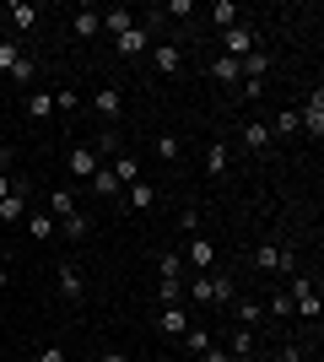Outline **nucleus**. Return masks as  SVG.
Returning <instances> with one entry per match:
<instances>
[{
	"mask_svg": "<svg viewBox=\"0 0 324 362\" xmlns=\"http://www.w3.org/2000/svg\"><path fill=\"white\" fill-rule=\"evenodd\" d=\"M189 292H195V303H211V276H195V281H189Z\"/></svg>",
	"mask_w": 324,
	"mask_h": 362,
	"instance_id": "obj_40",
	"label": "nucleus"
},
{
	"mask_svg": "<svg viewBox=\"0 0 324 362\" xmlns=\"http://www.w3.org/2000/svg\"><path fill=\"white\" fill-rule=\"evenodd\" d=\"M270 314L287 319V314H292V298H287V292H270Z\"/></svg>",
	"mask_w": 324,
	"mask_h": 362,
	"instance_id": "obj_38",
	"label": "nucleus"
},
{
	"mask_svg": "<svg viewBox=\"0 0 324 362\" xmlns=\"http://www.w3.org/2000/svg\"><path fill=\"white\" fill-rule=\"evenodd\" d=\"M114 151H119V130H103L97 136V157H114Z\"/></svg>",
	"mask_w": 324,
	"mask_h": 362,
	"instance_id": "obj_37",
	"label": "nucleus"
},
{
	"mask_svg": "<svg viewBox=\"0 0 324 362\" xmlns=\"http://www.w3.org/2000/svg\"><path fill=\"white\" fill-rule=\"evenodd\" d=\"M16 65H22V49H16V44H11V38H0V71L11 76V71H16Z\"/></svg>",
	"mask_w": 324,
	"mask_h": 362,
	"instance_id": "obj_30",
	"label": "nucleus"
},
{
	"mask_svg": "<svg viewBox=\"0 0 324 362\" xmlns=\"http://www.w3.org/2000/svg\"><path fill=\"white\" fill-rule=\"evenodd\" d=\"M71 33H76L81 44H92L97 33H103V11H92V6H81V11H71Z\"/></svg>",
	"mask_w": 324,
	"mask_h": 362,
	"instance_id": "obj_7",
	"label": "nucleus"
},
{
	"mask_svg": "<svg viewBox=\"0 0 324 362\" xmlns=\"http://www.w3.org/2000/svg\"><path fill=\"white\" fill-rule=\"evenodd\" d=\"M157 276H162V281H179V276H184V259L173 255V249H168V255H157Z\"/></svg>",
	"mask_w": 324,
	"mask_h": 362,
	"instance_id": "obj_25",
	"label": "nucleus"
},
{
	"mask_svg": "<svg viewBox=\"0 0 324 362\" xmlns=\"http://www.w3.org/2000/svg\"><path fill=\"white\" fill-rule=\"evenodd\" d=\"M49 216H54V222L76 216V195H71V189H49Z\"/></svg>",
	"mask_w": 324,
	"mask_h": 362,
	"instance_id": "obj_18",
	"label": "nucleus"
},
{
	"mask_svg": "<svg viewBox=\"0 0 324 362\" xmlns=\"http://www.w3.org/2000/svg\"><path fill=\"white\" fill-rule=\"evenodd\" d=\"M244 146L265 151V146H270V124H265V119H248V124H244Z\"/></svg>",
	"mask_w": 324,
	"mask_h": 362,
	"instance_id": "obj_21",
	"label": "nucleus"
},
{
	"mask_svg": "<svg viewBox=\"0 0 324 362\" xmlns=\"http://www.w3.org/2000/svg\"><path fill=\"white\" fill-rule=\"evenodd\" d=\"M87 184H92V189H97V195H103V200L124 195V189H119V179H114V173H108V168H97V173H92V179H87Z\"/></svg>",
	"mask_w": 324,
	"mask_h": 362,
	"instance_id": "obj_22",
	"label": "nucleus"
},
{
	"mask_svg": "<svg viewBox=\"0 0 324 362\" xmlns=\"http://www.w3.org/2000/svg\"><path fill=\"white\" fill-rule=\"evenodd\" d=\"M54 276H60V298H65V303H81V298H87V281H81L76 265H60Z\"/></svg>",
	"mask_w": 324,
	"mask_h": 362,
	"instance_id": "obj_9",
	"label": "nucleus"
},
{
	"mask_svg": "<svg viewBox=\"0 0 324 362\" xmlns=\"http://www.w3.org/2000/svg\"><path fill=\"white\" fill-rule=\"evenodd\" d=\"M157 330H162V335H184V330H189V319H184V308H179V303H168V308H162V314H157Z\"/></svg>",
	"mask_w": 324,
	"mask_h": 362,
	"instance_id": "obj_14",
	"label": "nucleus"
},
{
	"mask_svg": "<svg viewBox=\"0 0 324 362\" xmlns=\"http://www.w3.org/2000/svg\"><path fill=\"white\" fill-rule=\"evenodd\" d=\"M232 314H238V325H244V330H254V319H260V303H232Z\"/></svg>",
	"mask_w": 324,
	"mask_h": 362,
	"instance_id": "obj_31",
	"label": "nucleus"
},
{
	"mask_svg": "<svg viewBox=\"0 0 324 362\" xmlns=\"http://www.w3.org/2000/svg\"><path fill=\"white\" fill-rule=\"evenodd\" d=\"M22 227H28V238H38V243L60 233V227H54V216H49V211H28V222H22Z\"/></svg>",
	"mask_w": 324,
	"mask_h": 362,
	"instance_id": "obj_17",
	"label": "nucleus"
},
{
	"mask_svg": "<svg viewBox=\"0 0 324 362\" xmlns=\"http://www.w3.org/2000/svg\"><path fill=\"white\" fill-rule=\"evenodd\" d=\"M292 130H297V114H292V108H287V114H276V136H292Z\"/></svg>",
	"mask_w": 324,
	"mask_h": 362,
	"instance_id": "obj_41",
	"label": "nucleus"
},
{
	"mask_svg": "<svg viewBox=\"0 0 324 362\" xmlns=\"http://www.w3.org/2000/svg\"><path fill=\"white\" fill-rule=\"evenodd\" d=\"M292 314H303V319H319V281H308V276H292Z\"/></svg>",
	"mask_w": 324,
	"mask_h": 362,
	"instance_id": "obj_1",
	"label": "nucleus"
},
{
	"mask_svg": "<svg viewBox=\"0 0 324 362\" xmlns=\"http://www.w3.org/2000/svg\"><path fill=\"white\" fill-rule=\"evenodd\" d=\"M22 114H28V119H49V114H54V92H28V98H22Z\"/></svg>",
	"mask_w": 324,
	"mask_h": 362,
	"instance_id": "obj_13",
	"label": "nucleus"
},
{
	"mask_svg": "<svg viewBox=\"0 0 324 362\" xmlns=\"http://www.w3.org/2000/svg\"><path fill=\"white\" fill-rule=\"evenodd\" d=\"M65 168H71V179H92V173H97L103 163H97V151H92V146H71Z\"/></svg>",
	"mask_w": 324,
	"mask_h": 362,
	"instance_id": "obj_8",
	"label": "nucleus"
},
{
	"mask_svg": "<svg viewBox=\"0 0 324 362\" xmlns=\"http://www.w3.org/2000/svg\"><path fill=\"white\" fill-rule=\"evenodd\" d=\"M97 362H130V357H124V351H103Z\"/></svg>",
	"mask_w": 324,
	"mask_h": 362,
	"instance_id": "obj_45",
	"label": "nucleus"
},
{
	"mask_svg": "<svg viewBox=\"0 0 324 362\" xmlns=\"http://www.w3.org/2000/svg\"><path fill=\"white\" fill-rule=\"evenodd\" d=\"M28 195H32V189H28V184H11V195H6V200H0V222H28Z\"/></svg>",
	"mask_w": 324,
	"mask_h": 362,
	"instance_id": "obj_6",
	"label": "nucleus"
},
{
	"mask_svg": "<svg viewBox=\"0 0 324 362\" xmlns=\"http://www.w3.org/2000/svg\"><path fill=\"white\" fill-rule=\"evenodd\" d=\"M205 173H211V179L227 173V146H211V151H205Z\"/></svg>",
	"mask_w": 324,
	"mask_h": 362,
	"instance_id": "obj_29",
	"label": "nucleus"
},
{
	"mask_svg": "<svg viewBox=\"0 0 324 362\" xmlns=\"http://www.w3.org/2000/svg\"><path fill=\"white\" fill-rule=\"evenodd\" d=\"M38 362H65V351L60 346H44V351H38Z\"/></svg>",
	"mask_w": 324,
	"mask_h": 362,
	"instance_id": "obj_43",
	"label": "nucleus"
},
{
	"mask_svg": "<svg viewBox=\"0 0 324 362\" xmlns=\"http://www.w3.org/2000/svg\"><path fill=\"white\" fill-rule=\"evenodd\" d=\"M108 173L119 179V189H130V184L140 179V163H136V157H124V151H114V163H108Z\"/></svg>",
	"mask_w": 324,
	"mask_h": 362,
	"instance_id": "obj_10",
	"label": "nucleus"
},
{
	"mask_svg": "<svg viewBox=\"0 0 324 362\" xmlns=\"http://www.w3.org/2000/svg\"><path fill=\"white\" fill-rule=\"evenodd\" d=\"M81 103V98H76V92H71V87H60V92H54V108H60V114H71V108H76Z\"/></svg>",
	"mask_w": 324,
	"mask_h": 362,
	"instance_id": "obj_39",
	"label": "nucleus"
},
{
	"mask_svg": "<svg viewBox=\"0 0 324 362\" xmlns=\"http://www.w3.org/2000/svg\"><path fill=\"white\" fill-rule=\"evenodd\" d=\"M211 16H216V28L227 33V28H232V22H238L244 11H238V0H216V6H211Z\"/></svg>",
	"mask_w": 324,
	"mask_h": 362,
	"instance_id": "obj_24",
	"label": "nucleus"
},
{
	"mask_svg": "<svg viewBox=\"0 0 324 362\" xmlns=\"http://www.w3.org/2000/svg\"><path fill=\"white\" fill-rule=\"evenodd\" d=\"M6 168H11V146H0V173H6Z\"/></svg>",
	"mask_w": 324,
	"mask_h": 362,
	"instance_id": "obj_46",
	"label": "nucleus"
},
{
	"mask_svg": "<svg viewBox=\"0 0 324 362\" xmlns=\"http://www.w3.org/2000/svg\"><path fill=\"white\" fill-rule=\"evenodd\" d=\"M130 28H136V11H130V6H108L103 11V33L119 38V33H130Z\"/></svg>",
	"mask_w": 324,
	"mask_h": 362,
	"instance_id": "obj_11",
	"label": "nucleus"
},
{
	"mask_svg": "<svg viewBox=\"0 0 324 362\" xmlns=\"http://www.w3.org/2000/svg\"><path fill=\"white\" fill-rule=\"evenodd\" d=\"M6 281H11V271H6V265H0V292H6Z\"/></svg>",
	"mask_w": 324,
	"mask_h": 362,
	"instance_id": "obj_48",
	"label": "nucleus"
},
{
	"mask_svg": "<svg viewBox=\"0 0 324 362\" xmlns=\"http://www.w3.org/2000/svg\"><path fill=\"white\" fill-rule=\"evenodd\" d=\"M60 233H65V238H81V233H87V216H65V222H60Z\"/></svg>",
	"mask_w": 324,
	"mask_h": 362,
	"instance_id": "obj_36",
	"label": "nucleus"
},
{
	"mask_svg": "<svg viewBox=\"0 0 324 362\" xmlns=\"http://www.w3.org/2000/svg\"><path fill=\"white\" fill-rule=\"evenodd\" d=\"M248 351H254V330L238 325V330H232V357H248Z\"/></svg>",
	"mask_w": 324,
	"mask_h": 362,
	"instance_id": "obj_32",
	"label": "nucleus"
},
{
	"mask_svg": "<svg viewBox=\"0 0 324 362\" xmlns=\"http://www.w3.org/2000/svg\"><path fill=\"white\" fill-rule=\"evenodd\" d=\"M200 362H227V351H222V346H211V351H205Z\"/></svg>",
	"mask_w": 324,
	"mask_h": 362,
	"instance_id": "obj_44",
	"label": "nucleus"
},
{
	"mask_svg": "<svg viewBox=\"0 0 324 362\" xmlns=\"http://www.w3.org/2000/svg\"><path fill=\"white\" fill-rule=\"evenodd\" d=\"M114 49H119L124 60H136V54H152V28H146V22H136L130 33H119V38H114Z\"/></svg>",
	"mask_w": 324,
	"mask_h": 362,
	"instance_id": "obj_4",
	"label": "nucleus"
},
{
	"mask_svg": "<svg viewBox=\"0 0 324 362\" xmlns=\"http://www.w3.org/2000/svg\"><path fill=\"white\" fill-rule=\"evenodd\" d=\"M222 54H227V60H248V54H254V28H248V22H232V28L222 33Z\"/></svg>",
	"mask_w": 324,
	"mask_h": 362,
	"instance_id": "obj_2",
	"label": "nucleus"
},
{
	"mask_svg": "<svg viewBox=\"0 0 324 362\" xmlns=\"http://www.w3.org/2000/svg\"><path fill=\"white\" fill-rule=\"evenodd\" d=\"M152 146H157V157H162V163H173V157H179V136H157Z\"/></svg>",
	"mask_w": 324,
	"mask_h": 362,
	"instance_id": "obj_33",
	"label": "nucleus"
},
{
	"mask_svg": "<svg viewBox=\"0 0 324 362\" xmlns=\"http://www.w3.org/2000/svg\"><path fill=\"white\" fill-rule=\"evenodd\" d=\"M124 200H130L136 211H152V206H157V189H152V184H146V179H136V184H130V189H124Z\"/></svg>",
	"mask_w": 324,
	"mask_h": 362,
	"instance_id": "obj_19",
	"label": "nucleus"
},
{
	"mask_svg": "<svg viewBox=\"0 0 324 362\" xmlns=\"http://www.w3.org/2000/svg\"><path fill=\"white\" fill-rule=\"evenodd\" d=\"M92 103H97V114H103V119H114V114H119V92H114V87H97Z\"/></svg>",
	"mask_w": 324,
	"mask_h": 362,
	"instance_id": "obj_28",
	"label": "nucleus"
},
{
	"mask_svg": "<svg viewBox=\"0 0 324 362\" xmlns=\"http://www.w3.org/2000/svg\"><path fill=\"white\" fill-rule=\"evenodd\" d=\"M211 303H238V287H232V276H211Z\"/></svg>",
	"mask_w": 324,
	"mask_h": 362,
	"instance_id": "obj_27",
	"label": "nucleus"
},
{
	"mask_svg": "<svg viewBox=\"0 0 324 362\" xmlns=\"http://www.w3.org/2000/svg\"><path fill=\"white\" fill-rule=\"evenodd\" d=\"M179 341H184V351H195V357H205V351H211V330H184Z\"/></svg>",
	"mask_w": 324,
	"mask_h": 362,
	"instance_id": "obj_26",
	"label": "nucleus"
},
{
	"mask_svg": "<svg viewBox=\"0 0 324 362\" xmlns=\"http://www.w3.org/2000/svg\"><path fill=\"white\" fill-rule=\"evenodd\" d=\"M232 362H248V357H232Z\"/></svg>",
	"mask_w": 324,
	"mask_h": 362,
	"instance_id": "obj_49",
	"label": "nucleus"
},
{
	"mask_svg": "<svg viewBox=\"0 0 324 362\" xmlns=\"http://www.w3.org/2000/svg\"><path fill=\"white\" fill-rule=\"evenodd\" d=\"M152 65L162 76H173L179 65H184V54H179V44H152Z\"/></svg>",
	"mask_w": 324,
	"mask_h": 362,
	"instance_id": "obj_12",
	"label": "nucleus"
},
{
	"mask_svg": "<svg viewBox=\"0 0 324 362\" xmlns=\"http://www.w3.org/2000/svg\"><path fill=\"white\" fill-rule=\"evenodd\" d=\"M297 130H308L313 141L324 136V92H319V87H313V98L303 103V114H297Z\"/></svg>",
	"mask_w": 324,
	"mask_h": 362,
	"instance_id": "obj_5",
	"label": "nucleus"
},
{
	"mask_svg": "<svg viewBox=\"0 0 324 362\" xmlns=\"http://www.w3.org/2000/svg\"><path fill=\"white\" fill-rule=\"evenodd\" d=\"M254 265H260V271L292 276V271H297V255H292V249H276V243H260V249H254Z\"/></svg>",
	"mask_w": 324,
	"mask_h": 362,
	"instance_id": "obj_3",
	"label": "nucleus"
},
{
	"mask_svg": "<svg viewBox=\"0 0 324 362\" xmlns=\"http://www.w3.org/2000/svg\"><path fill=\"white\" fill-rule=\"evenodd\" d=\"M244 65V81H265V71H270V54H260V49H254V54H248V60H238Z\"/></svg>",
	"mask_w": 324,
	"mask_h": 362,
	"instance_id": "obj_23",
	"label": "nucleus"
},
{
	"mask_svg": "<svg viewBox=\"0 0 324 362\" xmlns=\"http://www.w3.org/2000/svg\"><path fill=\"white\" fill-rule=\"evenodd\" d=\"M6 16H11L16 33H28L32 22H38V6H32V0H11V6H6Z\"/></svg>",
	"mask_w": 324,
	"mask_h": 362,
	"instance_id": "obj_15",
	"label": "nucleus"
},
{
	"mask_svg": "<svg viewBox=\"0 0 324 362\" xmlns=\"http://www.w3.org/2000/svg\"><path fill=\"white\" fill-rule=\"evenodd\" d=\"M168 16H195V0H168V6H162V22H168Z\"/></svg>",
	"mask_w": 324,
	"mask_h": 362,
	"instance_id": "obj_34",
	"label": "nucleus"
},
{
	"mask_svg": "<svg viewBox=\"0 0 324 362\" xmlns=\"http://www.w3.org/2000/svg\"><path fill=\"white\" fill-rule=\"evenodd\" d=\"M189 265H195V271H211L216 265V243L211 238H189Z\"/></svg>",
	"mask_w": 324,
	"mask_h": 362,
	"instance_id": "obj_16",
	"label": "nucleus"
},
{
	"mask_svg": "<svg viewBox=\"0 0 324 362\" xmlns=\"http://www.w3.org/2000/svg\"><path fill=\"white\" fill-rule=\"evenodd\" d=\"M6 195H11V179H6V173H0V200H6Z\"/></svg>",
	"mask_w": 324,
	"mask_h": 362,
	"instance_id": "obj_47",
	"label": "nucleus"
},
{
	"mask_svg": "<svg viewBox=\"0 0 324 362\" xmlns=\"http://www.w3.org/2000/svg\"><path fill=\"white\" fill-rule=\"evenodd\" d=\"M179 227H184V233H195V227H200V211H195V206H184V211H179Z\"/></svg>",
	"mask_w": 324,
	"mask_h": 362,
	"instance_id": "obj_42",
	"label": "nucleus"
},
{
	"mask_svg": "<svg viewBox=\"0 0 324 362\" xmlns=\"http://www.w3.org/2000/svg\"><path fill=\"white\" fill-rule=\"evenodd\" d=\"M179 292H184V281H157V298H162V308H168V303H179Z\"/></svg>",
	"mask_w": 324,
	"mask_h": 362,
	"instance_id": "obj_35",
	"label": "nucleus"
},
{
	"mask_svg": "<svg viewBox=\"0 0 324 362\" xmlns=\"http://www.w3.org/2000/svg\"><path fill=\"white\" fill-rule=\"evenodd\" d=\"M211 76H216V81H222V87H238V81H244V65L222 54V60H211Z\"/></svg>",
	"mask_w": 324,
	"mask_h": 362,
	"instance_id": "obj_20",
	"label": "nucleus"
}]
</instances>
